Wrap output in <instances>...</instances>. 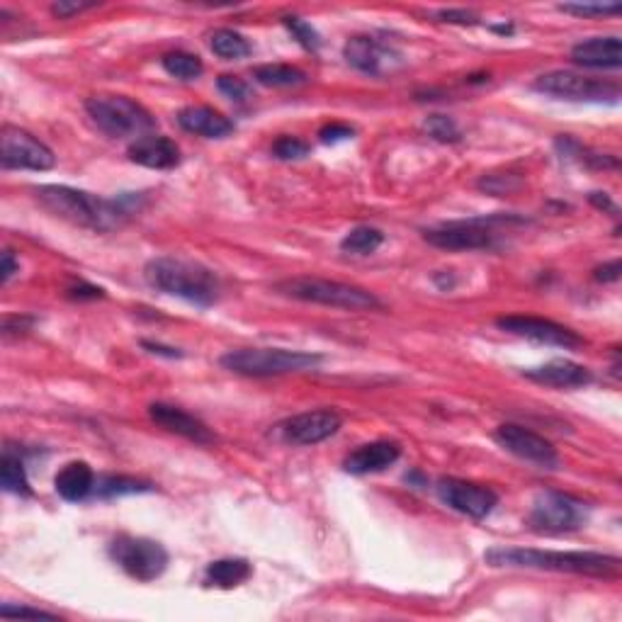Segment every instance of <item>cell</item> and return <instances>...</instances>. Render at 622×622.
<instances>
[{"label":"cell","mask_w":622,"mask_h":622,"mask_svg":"<svg viewBox=\"0 0 622 622\" xmlns=\"http://www.w3.org/2000/svg\"><path fill=\"white\" fill-rule=\"evenodd\" d=\"M20 270V263L18 260H15V256H13V251H5L3 253V268H0V282H10V277H13L15 273H18Z\"/></svg>","instance_id":"obj_43"},{"label":"cell","mask_w":622,"mask_h":622,"mask_svg":"<svg viewBox=\"0 0 622 622\" xmlns=\"http://www.w3.org/2000/svg\"><path fill=\"white\" fill-rule=\"evenodd\" d=\"M273 290L282 297L297 299V302L324 304V307L346 311H375L384 307L382 299L375 297L370 290L346 285V282L321 280V277H287V280L275 282Z\"/></svg>","instance_id":"obj_4"},{"label":"cell","mask_w":622,"mask_h":622,"mask_svg":"<svg viewBox=\"0 0 622 622\" xmlns=\"http://www.w3.org/2000/svg\"><path fill=\"white\" fill-rule=\"evenodd\" d=\"M86 112L95 127L112 139L137 141L156 127L151 112L124 95H93L86 100Z\"/></svg>","instance_id":"obj_6"},{"label":"cell","mask_w":622,"mask_h":622,"mask_svg":"<svg viewBox=\"0 0 622 622\" xmlns=\"http://www.w3.org/2000/svg\"><path fill=\"white\" fill-rule=\"evenodd\" d=\"M151 491V484L139 482L132 477H100L95 479V491L93 494L98 499H120V496H132V494H144Z\"/></svg>","instance_id":"obj_29"},{"label":"cell","mask_w":622,"mask_h":622,"mask_svg":"<svg viewBox=\"0 0 622 622\" xmlns=\"http://www.w3.org/2000/svg\"><path fill=\"white\" fill-rule=\"evenodd\" d=\"M520 185H523V180H518L516 175H484L482 180H479V188L491 192V195L496 197H503L508 195V192H516Z\"/></svg>","instance_id":"obj_36"},{"label":"cell","mask_w":622,"mask_h":622,"mask_svg":"<svg viewBox=\"0 0 622 622\" xmlns=\"http://www.w3.org/2000/svg\"><path fill=\"white\" fill-rule=\"evenodd\" d=\"M54 489L64 501H86L95 491L93 469L86 462H69V465L61 467V472L56 474Z\"/></svg>","instance_id":"obj_23"},{"label":"cell","mask_w":622,"mask_h":622,"mask_svg":"<svg viewBox=\"0 0 622 622\" xmlns=\"http://www.w3.org/2000/svg\"><path fill=\"white\" fill-rule=\"evenodd\" d=\"M66 294H69L71 299H103L105 297V292L100 290V287L86 285V282H81V285H76V287H69Z\"/></svg>","instance_id":"obj_42"},{"label":"cell","mask_w":622,"mask_h":622,"mask_svg":"<svg viewBox=\"0 0 622 622\" xmlns=\"http://www.w3.org/2000/svg\"><path fill=\"white\" fill-rule=\"evenodd\" d=\"M353 134H355L353 127H348V124H341V122H333L321 129L319 139L324 141V144H338V141L353 139Z\"/></svg>","instance_id":"obj_38"},{"label":"cell","mask_w":622,"mask_h":622,"mask_svg":"<svg viewBox=\"0 0 622 622\" xmlns=\"http://www.w3.org/2000/svg\"><path fill=\"white\" fill-rule=\"evenodd\" d=\"M0 615L3 618H47V620H56L59 615L56 613H47V610H39V608H27V605H0Z\"/></svg>","instance_id":"obj_37"},{"label":"cell","mask_w":622,"mask_h":622,"mask_svg":"<svg viewBox=\"0 0 622 622\" xmlns=\"http://www.w3.org/2000/svg\"><path fill=\"white\" fill-rule=\"evenodd\" d=\"M35 321L32 319H20V316H5L3 321V333H13V331H25L27 326H32Z\"/></svg>","instance_id":"obj_44"},{"label":"cell","mask_w":622,"mask_h":622,"mask_svg":"<svg viewBox=\"0 0 622 622\" xmlns=\"http://www.w3.org/2000/svg\"><path fill=\"white\" fill-rule=\"evenodd\" d=\"M253 567L246 559L229 557V559H217L205 569V584L214 588H236L243 581L251 579Z\"/></svg>","instance_id":"obj_24"},{"label":"cell","mask_w":622,"mask_h":622,"mask_svg":"<svg viewBox=\"0 0 622 622\" xmlns=\"http://www.w3.org/2000/svg\"><path fill=\"white\" fill-rule=\"evenodd\" d=\"M37 202L54 217L90 231H112L132 217L134 207L129 197L105 200L93 192L69 188V185H39Z\"/></svg>","instance_id":"obj_1"},{"label":"cell","mask_w":622,"mask_h":622,"mask_svg":"<svg viewBox=\"0 0 622 622\" xmlns=\"http://www.w3.org/2000/svg\"><path fill=\"white\" fill-rule=\"evenodd\" d=\"M161 66L166 69V73H171L173 78H178V81H195V78H200L202 71H205L200 56L188 52L166 54L161 59Z\"/></svg>","instance_id":"obj_30"},{"label":"cell","mask_w":622,"mask_h":622,"mask_svg":"<svg viewBox=\"0 0 622 622\" xmlns=\"http://www.w3.org/2000/svg\"><path fill=\"white\" fill-rule=\"evenodd\" d=\"M129 161L151 171H171L180 163V149L173 139L161 134H146L129 146Z\"/></svg>","instance_id":"obj_18"},{"label":"cell","mask_w":622,"mask_h":622,"mask_svg":"<svg viewBox=\"0 0 622 622\" xmlns=\"http://www.w3.org/2000/svg\"><path fill=\"white\" fill-rule=\"evenodd\" d=\"M435 18L448 22V25H477L479 22V15L469 13V10H440Z\"/></svg>","instance_id":"obj_39"},{"label":"cell","mask_w":622,"mask_h":622,"mask_svg":"<svg viewBox=\"0 0 622 622\" xmlns=\"http://www.w3.org/2000/svg\"><path fill=\"white\" fill-rule=\"evenodd\" d=\"M209 49H212V52L224 61L246 59V56L253 52L251 42L234 30L212 32V37H209Z\"/></svg>","instance_id":"obj_27"},{"label":"cell","mask_w":622,"mask_h":622,"mask_svg":"<svg viewBox=\"0 0 622 622\" xmlns=\"http://www.w3.org/2000/svg\"><path fill=\"white\" fill-rule=\"evenodd\" d=\"M591 202L598 209H608V212H613L615 217H618V207H615V202L610 200V197L605 195V192H591Z\"/></svg>","instance_id":"obj_46"},{"label":"cell","mask_w":622,"mask_h":622,"mask_svg":"<svg viewBox=\"0 0 622 622\" xmlns=\"http://www.w3.org/2000/svg\"><path fill=\"white\" fill-rule=\"evenodd\" d=\"M494 440L503 450L516 455L518 460L530 462V465L540 469H559V465H562L559 452L550 440L542 438L540 433L530 431V428L518 426V423H503L494 431Z\"/></svg>","instance_id":"obj_12"},{"label":"cell","mask_w":622,"mask_h":622,"mask_svg":"<svg viewBox=\"0 0 622 622\" xmlns=\"http://www.w3.org/2000/svg\"><path fill=\"white\" fill-rule=\"evenodd\" d=\"M219 365L241 377H277L316 370L321 355L287 348H241L224 353Z\"/></svg>","instance_id":"obj_5"},{"label":"cell","mask_w":622,"mask_h":622,"mask_svg":"<svg viewBox=\"0 0 622 622\" xmlns=\"http://www.w3.org/2000/svg\"><path fill=\"white\" fill-rule=\"evenodd\" d=\"M591 508L581 499L559 491H542L535 496L530 508L528 525L542 535H564L581 530L588 523Z\"/></svg>","instance_id":"obj_7"},{"label":"cell","mask_w":622,"mask_h":622,"mask_svg":"<svg viewBox=\"0 0 622 622\" xmlns=\"http://www.w3.org/2000/svg\"><path fill=\"white\" fill-rule=\"evenodd\" d=\"M426 129L433 139L443 141V144H455V141L462 139L460 127L448 115H431L426 120Z\"/></svg>","instance_id":"obj_31"},{"label":"cell","mask_w":622,"mask_h":622,"mask_svg":"<svg viewBox=\"0 0 622 622\" xmlns=\"http://www.w3.org/2000/svg\"><path fill=\"white\" fill-rule=\"evenodd\" d=\"M88 8H93V3H66V0H59V3L52 5V13L59 20H69L76 13H81V10H88Z\"/></svg>","instance_id":"obj_40"},{"label":"cell","mask_w":622,"mask_h":622,"mask_svg":"<svg viewBox=\"0 0 622 622\" xmlns=\"http://www.w3.org/2000/svg\"><path fill=\"white\" fill-rule=\"evenodd\" d=\"M571 61L584 69H620L622 42L620 37H591L571 47Z\"/></svg>","instance_id":"obj_21"},{"label":"cell","mask_w":622,"mask_h":622,"mask_svg":"<svg viewBox=\"0 0 622 622\" xmlns=\"http://www.w3.org/2000/svg\"><path fill=\"white\" fill-rule=\"evenodd\" d=\"M253 78L260 83V86L268 88H290V86H304L309 81L307 73L297 66H287V64H265L258 66L253 71Z\"/></svg>","instance_id":"obj_25"},{"label":"cell","mask_w":622,"mask_h":622,"mask_svg":"<svg viewBox=\"0 0 622 622\" xmlns=\"http://www.w3.org/2000/svg\"><path fill=\"white\" fill-rule=\"evenodd\" d=\"M307 154L309 144L297 137H280L273 144V156L280 158V161H299V158H304Z\"/></svg>","instance_id":"obj_34"},{"label":"cell","mask_w":622,"mask_h":622,"mask_svg":"<svg viewBox=\"0 0 622 622\" xmlns=\"http://www.w3.org/2000/svg\"><path fill=\"white\" fill-rule=\"evenodd\" d=\"M0 482L8 494L15 496H32L30 479H27L25 462L20 460V455H13L10 450L3 452V462H0Z\"/></svg>","instance_id":"obj_26"},{"label":"cell","mask_w":622,"mask_h":622,"mask_svg":"<svg viewBox=\"0 0 622 622\" xmlns=\"http://www.w3.org/2000/svg\"><path fill=\"white\" fill-rule=\"evenodd\" d=\"M343 426V416L333 409H316V411H304L287 418L280 426L282 438L292 445H319L324 440H329L331 435H336Z\"/></svg>","instance_id":"obj_15"},{"label":"cell","mask_w":622,"mask_h":622,"mask_svg":"<svg viewBox=\"0 0 622 622\" xmlns=\"http://www.w3.org/2000/svg\"><path fill=\"white\" fill-rule=\"evenodd\" d=\"M533 88L542 95L571 103H615L620 98V86L601 78H588L574 71H550L535 78Z\"/></svg>","instance_id":"obj_9"},{"label":"cell","mask_w":622,"mask_h":622,"mask_svg":"<svg viewBox=\"0 0 622 622\" xmlns=\"http://www.w3.org/2000/svg\"><path fill=\"white\" fill-rule=\"evenodd\" d=\"M401 457V445L394 440H375V443L360 445L343 460V469L355 477H365V474L384 472L392 467Z\"/></svg>","instance_id":"obj_19"},{"label":"cell","mask_w":622,"mask_h":622,"mask_svg":"<svg viewBox=\"0 0 622 622\" xmlns=\"http://www.w3.org/2000/svg\"><path fill=\"white\" fill-rule=\"evenodd\" d=\"M110 557L124 574L144 584L156 581L168 569V552L163 550L161 542L149 537L117 535L110 542Z\"/></svg>","instance_id":"obj_8"},{"label":"cell","mask_w":622,"mask_h":622,"mask_svg":"<svg viewBox=\"0 0 622 622\" xmlns=\"http://www.w3.org/2000/svg\"><path fill=\"white\" fill-rule=\"evenodd\" d=\"M56 156L47 144L25 129L5 124L0 129V166L8 171H49Z\"/></svg>","instance_id":"obj_11"},{"label":"cell","mask_w":622,"mask_h":622,"mask_svg":"<svg viewBox=\"0 0 622 622\" xmlns=\"http://www.w3.org/2000/svg\"><path fill=\"white\" fill-rule=\"evenodd\" d=\"M435 489H438L440 501H443L445 506L474 520L491 516V511L499 506V494H496L494 489L474 482H465V479L455 477L440 479Z\"/></svg>","instance_id":"obj_14"},{"label":"cell","mask_w":622,"mask_h":622,"mask_svg":"<svg viewBox=\"0 0 622 622\" xmlns=\"http://www.w3.org/2000/svg\"><path fill=\"white\" fill-rule=\"evenodd\" d=\"M141 348H146L149 353H154V355H166V358H180V355H183L180 350L166 348V346H161V343H151V341L141 343Z\"/></svg>","instance_id":"obj_45"},{"label":"cell","mask_w":622,"mask_h":622,"mask_svg":"<svg viewBox=\"0 0 622 622\" xmlns=\"http://www.w3.org/2000/svg\"><path fill=\"white\" fill-rule=\"evenodd\" d=\"M622 273V265L620 260H610V263H603L601 268H596V280L598 282H618Z\"/></svg>","instance_id":"obj_41"},{"label":"cell","mask_w":622,"mask_h":622,"mask_svg":"<svg viewBox=\"0 0 622 622\" xmlns=\"http://www.w3.org/2000/svg\"><path fill=\"white\" fill-rule=\"evenodd\" d=\"M559 10L576 18H605V15H618L622 8L618 3H562Z\"/></svg>","instance_id":"obj_32"},{"label":"cell","mask_w":622,"mask_h":622,"mask_svg":"<svg viewBox=\"0 0 622 622\" xmlns=\"http://www.w3.org/2000/svg\"><path fill=\"white\" fill-rule=\"evenodd\" d=\"M178 124L185 132L205 139H226L229 134H234V122L207 105L183 107L178 112Z\"/></svg>","instance_id":"obj_22"},{"label":"cell","mask_w":622,"mask_h":622,"mask_svg":"<svg viewBox=\"0 0 622 622\" xmlns=\"http://www.w3.org/2000/svg\"><path fill=\"white\" fill-rule=\"evenodd\" d=\"M149 418L156 423V426L166 428L168 433L183 435V438H188L197 445H212L214 440H217V435L209 431L200 418L188 414V411H183L180 406L156 401V404L149 406Z\"/></svg>","instance_id":"obj_17"},{"label":"cell","mask_w":622,"mask_h":622,"mask_svg":"<svg viewBox=\"0 0 622 622\" xmlns=\"http://www.w3.org/2000/svg\"><path fill=\"white\" fill-rule=\"evenodd\" d=\"M285 27L292 32V37L302 44L309 52H319L321 49V35L302 18H285Z\"/></svg>","instance_id":"obj_33"},{"label":"cell","mask_w":622,"mask_h":622,"mask_svg":"<svg viewBox=\"0 0 622 622\" xmlns=\"http://www.w3.org/2000/svg\"><path fill=\"white\" fill-rule=\"evenodd\" d=\"M491 567L513 569H540L557 571V574L596 576V579H613L620 574V557L601 552H557V550H530V547H491L484 554Z\"/></svg>","instance_id":"obj_2"},{"label":"cell","mask_w":622,"mask_h":622,"mask_svg":"<svg viewBox=\"0 0 622 622\" xmlns=\"http://www.w3.org/2000/svg\"><path fill=\"white\" fill-rule=\"evenodd\" d=\"M144 277L151 287L171 297L185 299L197 307H212L219 302L222 285L214 270L197 260L180 256H161L146 263Z\"/></svg>","instance_id":"obj_3"},{"label":"cell","mask_w":622,"mask_h":622,"mask_svg":"<svg viewBox=\"0 0 622 622\" xmlns=\"http://www.w3.org/2000/svg\"><path fill=\"white\" fill-rule=\"evenodd\" d=\"M217 88H219V93L226 95L229 100H234V103H246V100L251 98V88H248V83L239 76H229V73L219 76Z\"/></svg>","instance_id":"obj_35"},{"label":"cell","mask_w":622,"mask_h":622,"mask_svg":"<svg viewBox=\"0 0 622 622\" xmlns=\"http://www.w3.org/2000/svg\"><path fill=\"white\" fill-rule=\"evenodd\" d=\"M508 222V217H482L445 222L423 231V239L443 251H486L496 246V226Z\"/></svg>","instance_id":"obj_10"},{"label":"cell","mask_w":622,"mask_h":622,"mask_svg":"<svg viewBox=\"0 0 622 622\" xmlns=\"http://www.w3.org/2000/svg\"><path fill=\"white\" fill-rule=\"evenodd\" d=\"M384 243V234L375 226H355L341 241V251L353 253V256H367L375 253Z\"/></svg>","instance_id":"obj_28"},{"label":"cell","mask_w":622,"mask_h":622,"mask_svg":"<svg viewBox=\"0 0 622 622\" xmlns=\"http://www.w3.org/2000/svg\"><path fill=\"white\" fill-rule=\"evenodd\" d=\"M496 326H499L501 331L511 333V336L528 338V341L545 343V346H557L564 350L581 348L586 343L576 331L557 324V321L540 319V316H523V314L501 316V319H496Z\"/></svg>","instance_id":"obj_13"},{"label":"cell","mask_w":622,"mask_h":622,"mask_svg":"<svg viewBox=\"0 0 622 622\" xmlns=\"http://www.w3.org/2000/svg\"><path fill=\"white\" fill-rule=\"evenodd\" d=\"M343 56L353 69L367 76H384L401 64V54L394 52L389 44L380 42L377 37H353L343 47Z\"/></svg>","instance_id":"obj_16"},{"label":"cell","mask_w":622,"mask_h":622,"mask_svg":"<svg viewBox=\"0 0 622 622\" xmlns=\"http://www.w3.org/2000/svg\"><path fill=\"white\" fill-rule=\"evenodd\" d=\"M528 380H533L537 384H545V387L554 389H576V387H586V384L593 382L591 370L584 365L574 363V360H550V363L540 365V367H530V370L523 372Z\"/></svg>","instance_id":"obj_20"}]
</instances>
